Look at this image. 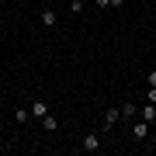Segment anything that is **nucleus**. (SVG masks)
Instances as JSON below:
<instances>
[{
    "mask_svg": "<svg viewBox=\"0 0 156 156\" xmlns=\"http://www.w3.org/2000/svg\"><path fill=\"white\" fill-rule=\"evenodd\" d=\"M149 149H156V135H153V142H149Z\"/></svg>",
    "mask_w": 156,
    "mask_h": 156,
    "instance_id": "obj_13",
    "label": "nucleus"
},
{
    "mask_svg": "<svg viewBox=\"0 0 156 156\" xmlns=\"http://www.w3.org/2000/svg\"><path fill=\"white\" fill-rule=\"evenodd\" d=\"M108 4H111V7H122V4H125V0H108Z\"/></svg>",
    "mask_w": 156,
    "mask_h": 156,
    "instance_id": "obj_12",
    "label": "nucleus"
},
{
    "mask_svg": "<svg viewBox=\"0 0 156 156\" xmlns=\"http://www.w3.org/2000/svg\"><path fill=\"white\" fill-rule=\"evenodd\" d=\"M118 122H122V108H108L104 118H101V132H111Z\"/></svg>",
    "mask_w": 156,
    "mask_h": 156,
    "instance_id": "obj_1",
    "label": "nucleus"
},
{
    "mask_svg": "<svg viewBox=\"0 0 156 156\" xmlns=\"http://www.w3.org/2000/svg\"><path fill=\"white\" fill-rule=\"evenodd\" d=\"M146 83H149V87H156V69H153V73H146Z\"/></svg>",
    "mask_w": 156,
    "mask_h": 156,
    "instance_id": "obj_10",
    "label": "nucleus"
},
{
    "mask_svg": "<svg viewBox=\"0 0 156 156\" xmlns=\"http://www.w3.org/2000/svg\"><path fill=\"white\" fill-rule=\"evenodd\" d=\"M146 135H149V122H142V118H139V122L132 125V139H135V142H146Z\"/></svg>",
    "mask_w": 156,
    "mask_h": 156,
    "instance_id": "obj_3",
    "label": "nucleus"
},
{
    "mask_svg": "<svg viewBox=\"0 0 156 156\" xmlns=\"http://www.w3.org/2000/svg\"><path fill=\"white\" fill-rule=\"evenodd\" d=\"M45 115H49V104H45V97H35V101H31V118H38V122H42Z\"/></svg>",
    "mask_w": 156,
    "mask_h": 156,
    "instance_id": "obj_4",
    "label": "nucleus"
},
{
    "mask_svg": "<svg viewBox=\"0 0 156 156\" xmlns=\"http://www.w3.org/2000/svg\"><path fill=\"white\" fill-rule=\"evenodd\" d=\"M80 149H83V153H97L101 149V132H87L83 142H80Z\"/></svg>",
    "mask_w": 156,
    "mask_h": 156,
    "instance_id": "obj_2",
    "label": "nucleus"
},
{
    "mask_svg": "<svg viewBox=\"0 0 156 156\" xmlns=\"http://www.w3.org/2000/svg\"><path fill=\"white\" fill-rule=\"evenodd\" d=\"M38 21L45 24V28H56V24H59V14H56V11H52V7H45V11L38 14Z\"/></svg>",
    "mask_w": 156,
    "mask_h": 156,
    "instance_id": "obj_5",
    "label": "nucleus"
},
{
    "mask_svg": "<svg viewBox=\"0 0 156 156\" xmlns=\"http://www.w3.org/2000/svg\"><path fill=\"white\" fill-rule=\"evenodd\" d=\"M42 125H45V132H56V128H59V122H56L52 115H45V118H42Z\"/></svg>",
    "mask_w": 156,
    "mask_h": 156,
    "instance_id": "obj_9",
    "label": "nucleus"
},
{
    "mask_svg": "<svg viewBox=\"0 0 156 156\" xmlns=\"http://www.w3.org/2000/svg\"><path fill=\"white\" fill-rule=\"evenodd\" d=\"M135 115H139V108H135L132 101H125V104H122V118L128 122V118H135Z\"/></svg>",
    "mask_w": 156,
    "mask_h": 156,
    "instance_id": "obj_8",
    "label": "nucleus"
},
{
    "mask_svg": "<svg viewBox=\"0 0 156 156\" xmlns=\"http://www.w3.org/2000/svg\"><path fill=\"white\" fill-rule=\"evenodd\" d=\"M146 101H153V104H156V87H149V90H146Z\"/></svg>",
    "mask_w": 156,
    "mask_h": 156,
    "instance_id": "obj_11",
    "label": "nucleus"
},
{
    "mask_svg": "<svg viewBox=\"0 0 156 156\" xmlns=\"http://www.w3.org/2000/svg\"><path fill=\"white\" fill-rule=\"evenodd\" d=\"M139 118H142V122H149V125L156 122V104H153V101H146V104L139 108Z\"/></svg>",
    "mask_w": 156,
    "mask_h": 156,
    "instance_id": "obj_6",
    "label": "nucleus"
},
{
    "mask_svg": "<svg viewBox=\"0 0 156 156\" xmlns=\"http://www.w3.org/2000/svg\"><path fill=\"white\" fill-rule=\"evenodd\" d=\"M14 118H17V125H28V122H31V108H17Z\"/></svg>",
    "mask_w": 156,
    "mask_h": 156,
    "instance_id": "obj_7",
    "label": "nucleus"
}]
</instances>
